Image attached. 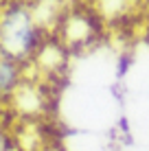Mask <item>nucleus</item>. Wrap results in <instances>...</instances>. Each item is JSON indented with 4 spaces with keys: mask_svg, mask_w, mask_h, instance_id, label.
Listing matches in <instances>:
<instances>
[{
    "mask_svg": "<svg viewBox=\"0 0 149 151\" xmlns=\"http://www.w3.org/2000/svg\"><path fill=\"white\" fill-rule=\"evenodd\" d=\"M44 31L35 24L33 13L22 2H9L0 11V55L27 61L35 57L44 44Z\"/></svg>",
    "mask_w": 149,
    "mask_h": 151,
    "instance_id": "1",
    "label": "nucleus"
},
{
    "mask_svg": "<svg viewBox=\"0 0 149 151\" xmlns=\"http://www.w3.org/2000/svg\"><path fill=\"white\" fill-rule=\"evenodd\" d=\"M99 27L94 24L92 15H81V13H73L66 18V24L61 27V40H64V46H81L86 44L92 33H96Z\"/></svg>",
    "mask_w": 149,
    "mask_h": 151,
    "instance_id": "2",
    "label": "nucleus"
},
{
    "mask_svg": "<svg viewBox=\"0 0 149 151\" xmlns=\"http://www.w3.org/2000/svg\"><path fill=\"white\" fill-rule=\"evenodd\" d=\"M9 99L13 101L18 114H24V116H33V114L42 112L44 105H46V99L37 92V88H35L33 83H27V81H24Z\"/></svg>",
    "mask_w": 149,
    "mask_h": 151,
    "instance_id": "3",
    "label": "nucleus"
},
{
    "mask_svg": "<svg viewBox=\"0 0 149 151\" xmlns=\"http://www.w3.org/2000/svg\"><path fill=\"white\" fill-rule=\"evenodd\" d=\"M22 86V61L0 55V94L11 96Z\"/></svg>",
    "mask_w": 149,
    "mask_h": 151,
    "instance_id": "4",
    "label": "nucleus"
},
{
    "mask_svg": "<svg viewBox=\"0 0 149 151\" xmlns=\"http://www.w3.org/2000/svg\"><path fill=\"white\" fill-rule=\"evenodd\" d=\"M127 2H130V0H99L101 15H105V18L123 15V13H125V9H127Z\"/></svg>",
    "mask_w": 149,
    "mask_h": 151,
    "instance_id": "5",
    "label": "nucleus"
},
{
    "mask_svg": "<svg viewBox=\"0 0 149 151\" xmlns=\"http://www.w3.org/2000/svg\"><path fill=\"white\" fill-rule=\"evenodd\" d=\"M0 151H4V132L0 129Z\"/></svg>",
    "mask_w": 149,
    "mask_h": 151,
    "instance_id": "6",
    "label": "nucleus"
}]
</instances>
